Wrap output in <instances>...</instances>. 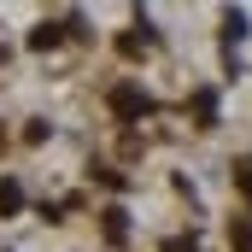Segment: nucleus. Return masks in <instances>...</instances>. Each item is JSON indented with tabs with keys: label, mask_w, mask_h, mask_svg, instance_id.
Here are the masks:
<instances>
[{
	"label": "nucleus",
	"mask_w": 252,
	"mask_h": 252,
	"mask_svg": "<svg viewBox=\"0 0 252 252\" xmlns=\"http://www.w3.org/2000/svg\"><path fill=\"white\" fill-rule=\"evenodd\" d=\"M235 188L252 199V153H247V158H235Z\"/></svg>",
	"instance_id": "obj_7"
},
{
	"label": "nucleus",
	"mask_w": 252,
	"mask_h": 252,
	"mask_svg": "<svg viewBox=\"0 0 252 252\" xmlns=\"http://www.w3.org/2000/svg\"><path fill=\"white\" fill-rule=\"evenodd\" d=\"M100 217H106V241L124 247V241H129V211H124V205H112V211H100Z\"/></svg>",
	"instance_id": "obj_2"
},
{
	"label": "nucleus",
	"mask_w": 252,
	"mask_h": 252,
	"mask_svg": "<svg viewBox=\"0 0 252 252\" xmlns=\"http://www.w3.org/2000/svg\"><path fill=\"white\" fill-rule=\"evenodd\" d=\"M18 211H24V188L12 176H0V217H18Z\"/></svg>",
	"instance_id": "obj_3"
},
{
	"label": "nucleus",
	"mask_w": 252,
	"mask_h": 252,
	"mask_svg": "<svg viewBox=\"0 0 252 252\" xmlns=\"http://www.w3.org/2000/svg\"><path fill=\"white\" fill-rule=\"evenodd\" d=\"M0 59H6V47H0Z\"/></svg>",
	"instance_id": "obj_10"
},
{
	"label": "nucleus",
	"mask_w": 252,
	"mask_h": 252,
	"mask_svg": "<svg viewBox=\"0 0 252 252\" xmlns=\"http://www.w3.org/2000/svg\"><path fill=\"white\" fill-rule=\"evenodd\" d=\"M112 112H118V118H147L153 100H147L141 88H112Z\"/></svg>",
	"instance_id": "obj_1"
},
{
	"label": "nucleus",
	"mask_w": 252,
	"mask_h": 252,
	"mask_svg": "<svg viewBox=\"0 0 252 252\" xmlns=\"http://www.w3.org/2000/svg\"><path fill=\"white\" fill-rule=\"evenodd\" d=\"M229 247H235V252H252V217H235V229H229Z\"/></svg>",
	"instance_id": "obj_5"
},
{
	"label": "nucleus",
	"mask_w": 252,
	"mask_h": 252,
	"mask_svg": "<svg viewBox=\"0 0 252 252\" xmlns=\"http://www.w3.org/2000/svg\"><path fill=\"white\" fill-rule=\"evenodd\" d=\"M164 252H199V241L193 235H176V241H164Z\"/></svg>",
	"instance_id": "obj_9"
},
{
	"label": "nucleus",
	"mask_w": 252,
	"mask_h": 252,
	"mask_svg": "<svg viewBox=\"0 0 252 252\" xmlns=\"http://www.w3.org/2000/svg\"><path fill=\"white\" fill-rule=\"evenodd\" d=\"M193 118H199L205 129L217 124V94H211V88H199V94H193Z\"/></svg>",
	"instance_id": "obj_4"
},
{
	"label": "nucleus",
	"mask_w": 252,
	"mask_h": 252,
	"mask_svg": "<svg viewBox=\"0 0 252 252\" xmlns=\"http://www.w3.org/2000/svg\"><path fill=\"white\" fill-rule=\"evenodd\" d=\"M223 35L241 41V35H247V12H223Z\"/></svg>",
	"instance_id": "obj_8"
},
{
	"label": "nucleus",
	"mask_w": 252,
	"mask_h": 252,
	"mask_svg": "<svg viewBox=\"0 0 252 252\" xmlns=\"http://www.w3.org/2000/svg\"><path fill=\"white\" fill-rule=\"evenodd\" d=\"M30 47H35V53H47V47H59V24H41V30L30 35Z\"/></svg>",
	"instance_id": "obj_6"
}]
</instances>
